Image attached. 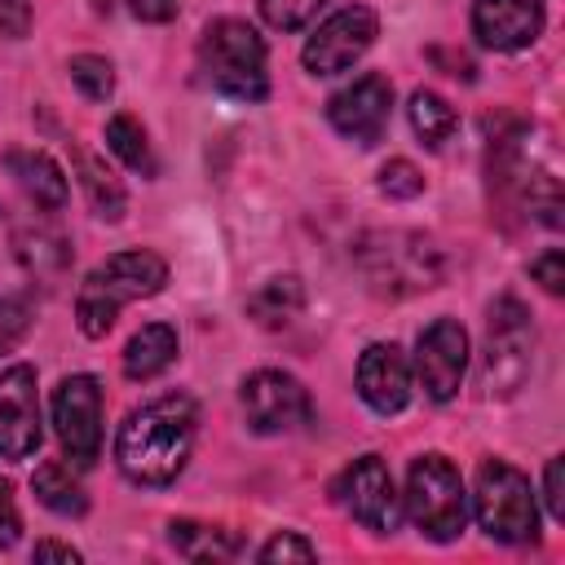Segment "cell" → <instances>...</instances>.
I'll list each match as a JSON object with an SVG mask.
<instances>
[{
  "label": "cell",
  "instance_id": "obj_1",
  "mask_svg": "<svg viewBox=\"0 0 565 565\" xmlns=\"http://www.w3.org/2000/svg\"><path fill=\"white\" fill-rule=\"evenodd\" d=\"M194 424H199V411L185 393H163L141 411H132L115 437V459L124 477L137 486L177 481L194 450Z\"/></svg>",
  "mask_w": 565,
  "mask_h": 565
},
{
  "label": "cell",
  "instance_id": "obj_2",
  "mask_svg": "<svg viewBox=\"0 0 565 565\" xmlns=\"http://www.w3.org/2000/svg\"><path fill=\"white\" fill-rule=\"evenodd\" d=\"M163 282H168V265H163V256H154L146 247H128V252L106 256L79 282V296H75V322H79V331L88 340H102L115 327V318H119L124 305L163 291Z\"/></svg>",
  "mask_w": 565,
  "mask_h": 565
},
{
  "label": "cell",
  "instance_id": "obj_3",
  "mask_svg": "<svg viewBox=\"0 0 565 565\" xmlns=\"http://www.w3.org/2000/svg\"><path fill=\"white\" fill-rule=\"evenodd\" d=\"M358 269L375 296H415L441 282V252L411 230H375L358 243Z\"/></svg>",
  "mask_w": 565,
  "mask_h": 565
},
{
  "label": "cell",
  "instance_id": "obj_4",
  "mask_svg": "<svg viewBox=\"0 0 565 565\" xmlns=\"http://www.w3.org/2000/svg\"><path fill=\"white\" fill-rule=\"evenodd\" d=\"M199 62H203L207 84L216 93H225V97L260 102L269 93L265 40L243 18H216V22H207V31L199 40Z\"/></svg>",
  "mask_w": 565,
  "mask_h": 565
},
{
  "label": "cell",
  "instance_id": "obj_5",
  "mask_svg": "<svg viewBox=\"0 0 565 565\" xmlns=\"http://www.w3.org/2000/svg\"><path fill=\"white\" fill-rule=\"evenodd\" d=\"M406 516L433 543H450V539L463 534L468 494H463L459 468L446 455H419L411 463V477H406Z\"/></svg>",
  "mask_w": 565,
  "mask_h": 565
},
{
  "label": "cell",
  "instance_id": "obj_6",
  "mask_svg": "<svg viewBox=\"0 0 565 565\" xmlns=\"http://www.w3.org/2000/svg\"><path fill=\"white\" fill-rule=\"evenodd\" d=\"M477 521L499 543H534L539 539V503L530 490V477L512 468L508 459H486L477 468Z\"/></svg>",
  "mask_w": 565,
  "mask_h": 565
},
{
  "label": "cell",
  "instance_id": "obj_7",
  "mask_svg": "<svg viewBox=\"0 0 565 565\" xmlns=\"http://www.w3.org/2000/svg\"><path fill=\"white\" fill-rule=\"evenodd\" d=\"M534 358V327L530 313L516 296H503L490 305V327H486V362H481V384L490 397H512Z\"/></svg>",
  "mask_w": 565,
  "mask_h": 565
},
{
  "label": "cell",
  "instance_id": "obj_8",
  "mask_svg": "<svg viewBox=\"0 0 565 565\" xmlns=\"http://www.w3.org/2000/svg\"><path fill=\"white\" fill-rule=\"evenodd\" d=\"M499 181L539 212L543 225H561V168L547 141H530V132L508 137L499 146Z\"/></svg>",
  "mask_w": 565,
  "mask_h": 565
},
{
  "label": "cell",
  "instance_id": "obj_9",
  "mask_svg": "<svg viewBox=\"0 0 565 565\" xmlns=\"http://www.w3.org/2000/svg\"><path fill=\"white\" fill-rule=\"evenodd\" d=\"M53 428L75 468H93L102 455V384L93 375H66L53 388Z\"/></svg>",
  "mask_w": 565,
  "mask_h": 565
},
{
  "label": "cell",
  "instance_id": "obj_10",
  "mask_svg": "<svg viewBox=\"0 0 565 565\" xmlns=\"http://www.w3.org/2000/svg\"><path fill=\"white\" fill-rule=\"evenodd\" d=\"M380 35V18L371 4H344L335 9L327 22H318V31L305 40V71L309 75H340L349 71Z\"/></svg>",
  "mask_w": 565,
  "mask_h": 565
},
{
  "label": "cell",
  "instance_id": "obj_11",
  "mask_svg": "<svg viewBox=\"0 0 565 565\" xmlns=\"http://www.w3.org/2000/svg\"><path fill=\"white\" fill-rule=\"evenodd\" d=\"M335 494H340L344 512H349L358 525H366L371 534H393L397 521H402V499H397L393 472H388V463H384L380 455L353 459V463L344 468Z\"/></svg>",
  "mask_w": 565,
  "mask_h": 565
},
{
  "label": "cell",
  "instance_id": "obj_12",
  "mask_svg": "<svg viewBox=\"0 0 565 565\" xmlns=\"http://www.w3.org/2000/svg\"><path fill=\"white\" fill-rule=\"evenodd\" d=\"M243 411L256 433H291L313 419L309 388L287 371H252L243 380Z\"/></svg>",
  "mask_w": 565,
  "mask_h": 565
},
{
  "label": "cell",
  "instance_id": "obj_13",
  "mask_svg": "<svg viewBox=\"0 0 565 565\" xmlns=\"http://www.w3.org/2000/svg\"><path fill=\"white\" fill-rule=\"evenodd\" d=\"M388 115H393V84L375 71L358 75L353 84H344L331 102H327V119L340 137L358 141V146H375L388 128Z\"/></svg>",
  "mask_w": 565,
  "mask_h": 565
},
{
  "label": "cell",
  "instance_id": "obj_14",
  "mask_svg": "<svg viewBox=\"0 0 565 565\" xmlns=\"http://www.w3.org/2000/svg\"><path fill=\"white\" fill-rule=\"evenodd\" d=\"M415 371L433 402H450L468 371V331L455 318H437L419 331L415 344Z\"/></svg>",
  "mask_w": 565,
  "mask_h": 565
},
{
  "label": "cell",
  "instance_id": "obj_15",
  "mask_svg": "<svg viewBox=\"0 0 565 565\" xmlns=\"http://www.w3.org/2000/svg\"><path fill=\"white\" fill-rule=\"evenodd\" d=\"M40 441H44V428H40L35 371L9 366V371H0V455L26 459L40 450Z\"/></svg>",
  "mask_w": 565,
  "mask_h": 565
},
{
  "label": "cell",
  "instance_id": "obj_16",
  "mask_svg": "<svg viewBox=\"0 0 565 565\" xmlns=\"http://www.w3.org/2000/svg\"><path fill=\"white\" fill-rule=\"evenodd\" d=\"M358 393L375 415H397L411 402V362L406 353L388 340L366 344L358 358Z\"/></svg>",
  "mask_w": 565,
  "mask_h": 565
},
{
  "label": "cell",
  "instance_id": "obj_17",
  "mask_svg": "<svg viewBox=\"0 0 565 565\" xmlns=\"http://www.w3.org/2000/svg\"><path fill=\"white\" fill-rule=\"evenodd\" d=\"M472 31L494 53L530 49L543 31V4L539 0H472Z\"/></svg>",
  "mask_w": 565,
  "mask_h": 565
},
{
  "label": "cell",
  "instance_id": "obj_18",
  "mask_svg": "<svg viewBox=\"0 0 565 565\" xmlns=\"http://www.w3.org/2000/svg\"><path fill=\"white\" fill-rule=\"evenodd\" d=\"M4 168L40 212H62L66 207V177L44 150H9Z\"/></svg>",
  "mask_w": 565,
  "mask_h": 565
},
{
  "label": "cell",
  "instance_id": "obj_19",
  "mask_svg": "<svg viewBox=\"0 0 565 565\" xmlns=\"http://www.w3.org/2000/svg\"><path fill=\"white\" fill-rule=\"evenodd\" d=\"M172 362H177V331L168 322H146L124 349V375L128 380H154Z\"/></svg>",
  "mask_w": 565,
  "mask_h": 565
},
{
  "label": "cell",
  "instance_id": "obj_20",
  "mask_svg": "<svg viewBox=\"0 0 565 565\" xmlns=\"http://www.w3.org/2000/svg\"><path fill=\"white\" fill-rule=\"evenodd\" d=\"M13 256L22 260L26 274L35 278H57L71 265V247L62 234H53L49 225H26L13 234Z\"/></svg>",
  "mask_w": 565,
  "mask_h": 565
},
{
  "label": "cell",
  "instance_id": "obj_21",
  "mask_svg": "<svg viewBox=\"0 0 565 565\" xmlns=\"http://www.w3.org/2000/svg\"><path fill=\"white\" fill-rule=\"evenodd\" d=\"M31 490H35V499L49 508V512H57V516H84L88 512V494H84V486L71 477V468L66 463H40L35 468V477H31Z\"/></svg>",
  "mask_w": 565,
  "mask_h": 565
},
{
  "label": "cell",
  "instance_id": "obj_22",
  "mask_svg": "<svg viewBox=\"0 0 565 565\" xmlns=\"http://www.w3.org/2000/svg\"><path fill=\"white\" fill-rule=\"evenodd\" d=\"M168 539H172V547H177L181 556H190V561H230V556H238V547H243L230 530H221V525H199V521H172V525H168Z\"/></svg>",
  "mask_w": 565,
  "mask_h": 565
},
{
  "label": "cell",
  "instance_id": "obj_23",
  "mask_svg": "<svg viewBox=\"0 0 565 565\" xmlns=\"http://www.w3.org/2000/svg\"><path fill=\"white\" fill-rule=\"evenodd\" d=\"M300 305H305V291H300V278H269L252 300H247V313H252V322H260V327H282V322H291L296 313H300Z\"/></svg>",
  "mask_w": 565,
  "mask_h": 565
},
{
  "label": "cell",
  "instance_id": "obj_24",
  "mask_svg": "<svg viewBox=\"0 0 565 565\" xmlns=\"http://www.w3.org/2000/svg\"><path fill=\"white\" fill-rule=\"evenodd\" d=\"M411 128L424 137V146H446L450 137H455V128H459V115H455V106L446 102V97H437V93H428V88H419V93H411Z\"/></svg>",
  "mask_w": 565,
  "mask_h": 565
},
{
  "label": "cell",
  "instance_id": "obj_25",
  "mask_svg": "<svg viewBox=\"0 0 565 565\" xmlns=\"http://www.w3.org/2000/svg\"><path fill=\"white\" fill-rule=\"evenodd\" d=\"M75 163H79V177H84V190H88L93 212H97L102 221H119L124 207H128V199H124V185L115 181V172H110L97 154H88V150H79Z\"/></svg>",
  "mask_w": 565,
  "mask_h": 565
},
{
  "label": "cell",
  "instance_id": "obj_26",
  "mask_svg": "<svg viewBox=\"0 0 565 565\" xmlns=\"http://www.w3.org/2000/svg\"><path fill=\"white\" fill-rule=\"evenodd\" d=\"M106 146H110V154H119L132 172L154 177V154H150V141H146V128H141L132 115H110V124H106Z\"/></svg>",
  "mask_w": 565,
  "mask_h": 565
},
{
  "label": "cell",
  "instance_id": "obj_27",
  "mask_svg": "<svg viewBox=\"0 0 565 565\" xmlns=\"http://www.w3.org/2000/svg\"><path fill=\"white\" fill-rule=\"evenodd\" d=\"M66 71H71L75 88H79L88 102H106V97L115 93V71H110V62L97 57V53H75Z\"/></svg>",
  "mask_w": 565,
  "mask_h": 565
},
{
  "label": "cell",
  "instance_id": "obj_28",
  "mask_svg": "<svg viewBox=\"0 0 565 565\" xmlns=\"http://www.w3.org/2000/svg\"><path fill=\"white\" fill-rule=\"evenodd\" d=\"M327 0H260V18L274 31H300Z\"/></svg>",
  "mask_w": 565,
  "mask_h": 565
},
{
  "label": "cell",
  "instance_id": "obj_29",
  "mask_svg": "<svg viewBox=\"0 0 565 565\" xmlns=\"http://www.w3.org/2000/svg\"><path fill=\"white\" fill-rule=\"evenodd\" d=\"M31 331V305L18 296H0V358L13 353Z\"/></svg>",
  "mask_w": 565,
  "mask_h": 565
},
{
  "label": "cell",
  "instance_id": "obj_30",
  "mask_svg": "<svg viewBox=\"0 0 565 565\" xmlns=\"http://www.w3.org/2000/svg\"><path fill=\"white\" fill-rule=\"evenodd\" d=\"M380 190H384L388 199H415V194L424 190V177H419V168H415L411 159H388V163L380 168Z\"/></svg>",
  "mask_w": 565,
  "mask_h": 565
},
{
  "label": "cell",
  "instance_id": "obj_31",
  "mask_svg": "<svg viewBox=\"0 0 565 565\" xmlns=\"http://www.w3.org/2000/svg\"><path fill=\"white\" fill-rule=\"evenodd\" d=\"M256 556H260L265 565H274V561H313V556H318V547H313L309 539H300V534L282 530V534H274Z\"/></svg>",
  "mask_w": 565,
  "mask_h": 565
},
{
  "label": "cell",
  "instance_id": "obj_32",
  "mask_svg": "<svg viewBox=\"0 0 565 565\" xmlns=\"http://www.w3.org/2000/svg\"><path fill=\"white\" fill-rule=\"evenodd\" d=\"M530 274L543 282V291H552V296L565 291V256H561L556 247H547L543 256H534V260H530Z\"/></svg>",
  "mask_w": 565,
  "mask_h": 565
},
{
  "label": "cell",
  "instance_id": "obj_33",
  "mask_svg": "<svg viewBox=\"0 0 565 565\" xmlns=\"http://www.w3.org/2000/svg\"><path fill=\"white\" fill-rule=\"evenodd\" d=\"M31 31V0H0V35L22 40Z\"/></svg>",
  "mask_w": 565,
  "mask_h": 565
},
{
  "label": "cell",
  "instance_id": "obj_34",
  "mask_svg": "<svg viewBox=\"0 0 565 565\" xmlns=\"http://www.w3.org/2000/svg\"><path fill=\"white\" fill-rule=\"evenodd\" d=\"M18 534H22V516H18V503H13L9 481L0 477V547H13Z\"/></svg>",
  "mask_w": 565,
  "mask_h": 565
},
{
  "label": "cell",
  "instance_id": "obj_35",
  "mask_svg": "<svg viewBox=\"0 0 565 565\" xmlns=\"http://www.w3.org/2000/svg\"><path fill=\"white\" fill-rule=\"evenodd\" d=\"M543 499H547V512L561 521L565 516V463L552 459L547 463V486H543Z\"/></svg>",
  "mask_w": 565,
  "mask_h": 565
},
{
  "label": "cell",
  "instance_id": "obj_36",
  "mask_svg": "<svg viewBox=\"0 0 565 565\" xmlns=\"http://www.w3.org/2000/svg\"><path fill=\"white\" fill-rule=\"evenodd\" d=\"M141 22H168L177 18V0H128Z\"/></svg>",
  "mask_w": 565,
  "mask_h": 565
},
{
  "label": "cell",
  "instance_id": "obj_37",
  "mask_svg": "<svg viewBox=\"0 0 565 565\" xmlns=\"http://www.w3.org/2000/svg\"><path fill=\"white\" fill-rule=\"evenodd\" d=\"M31 556H35V561H71V565L79 561V552H75L71 543H53V539H40Z\"/></svg>",
  "mask_w": 565,
  "mask_h": 565
}]
</instances>
